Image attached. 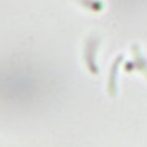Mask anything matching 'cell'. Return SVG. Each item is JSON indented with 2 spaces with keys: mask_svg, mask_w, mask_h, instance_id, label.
I'll return each mask as SVG.
<instances>
[{
  "mask_svg": "<svg viewBox=\"0 0 147 147\" xmlns=\"http://www.w3.org/2000/svg\"><path fill=\"white\" fill-rule=\"evenodd\" d=\"M99 45V38H89L86 41V47H84V61H86L88 69L93 74H98L99 69H98V65H96V48Z\"/></svg>",
  "mask_w": 147,
  "mask_h": 147,
  "instance_id": "6da1fadb",
  "label": "cell"
},
{
  "mask_svg": "<svg viewBox=\"0 0 147 147\" xmlns=\"http://www.w3.org/2000/svg\"><path fill=\"white\" fill-rule=\"evenodd\" d=\"M132 69H136V63H127L126 65V71H132Z\"/></svg>",
  "mask_w": 147,
  "mask_h": 147,
  "instance_id": "277c9868",
  "label": "cell"
},
{
  "mask_svg": "<svg viewBox=\"0 0 147 147\" xmlns=\"http://www.w3.org/2000/svg\"><path fill=\"white\" fill-rule=\"evenodd\" d=\"M131 50H132V55H134V63H136V68H137L140 73L147 78V61L144 60V56H142V53H140L139 45H132Z\"/></svg>",
  "mask_w": 147,
  "mask_h": 147,
  "instance_id": "3957f363",
  "label": "cell"
},
{
  "mask_svg": "<svg viewBox=\"0 0 147 147\" xmlns=\"http://www.w3.org/2000/svg\"><path fill=\"white\" fill-rule=\"evenodd\" d=\"M124 60V56L119 55L116 60H114L113 66H111V71H109V80H107V93L111 98H114L117 94V69H119L121 61Z\"/></svg>",
  "mask_w": 147,
  "mask_h": 147,
  "instance_id": "7a4b0ae2",
  "label": "cell"
}]
</instances>
